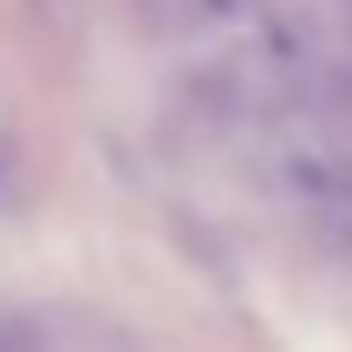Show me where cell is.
<instances>
[{
  "instance_id": "6da1fadb",
  "label": "cell",
  "mask_w": 352,
  "mask_h": 352,
  "mask_svg": "<svg viewBox=\"0 0 352 352\" xmlns=\"http://www.w3.org/2000/svg\"><path fill=\"white\" fill-rule=\"evenodd\" d=\"M0 352H151L131 327L85 307H26L0 314Z\"/></svg>"
},
{
  "instance_id": "7a4b0ae2",
  "label": "cell",
  "mask_w": 352,
  "mask_h": 352,
  "mask_svg": "<svg viewBox=\"0 0 352 352\" xmlns=\"http://www.w3.org/2000/svg\"><path fill=\"white\" fill-rule=\"evenodd\" d=\"M320 241L340 261H352V202H320Z\"/></svg>"
}]
</instances>
